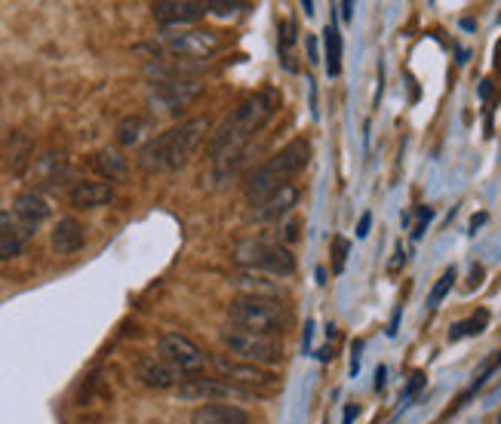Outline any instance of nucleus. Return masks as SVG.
<instances>
[{
	"mask_svg": "<svg viewBox=\"0 0 501 424\" xmlns=\"http://www.w3.org/2000/svg\"><path fill=\"white\" fill-rule=\"evenodd\" d=\"M274 108H277V96L271 90L253 92V96L243 99V102L216 126V133H212V139H210L212 160L225 163V160H231L234 154H240V151L246 148V142L255 135V129L268 124Z\"/></svg>",
	"mask_w": 501,
	"mask_h": 424,
	"instance_id": "obj_1",
	"label": "nucleus"
},
{
	"mask_svg": "<svg viewBox=\"0 0 501 424\" xmlns=\"http://www.w3.org/2000/svg\"><path fill=\"white\" fill-rule=\"evenodd\" d=\"M210 133V120L206 117H191L185 124L167 129L163 135L148 142L139 154V167L145 172H163V169H182L185 163L194 157L200 142Z\"/></svg>",
	"mask_w": 501,
	"mask_h": 424,
	"instance_id": "obj_2",
	"label": "nucleus"
},
{
	"mask_svg": "<svg viewBox=\"0 0 501 424\" xmlns=\"http://www.w3.org/2000/svg\"><path fill=\"white\" fill-rule=\"evenodd\" d=\"M307 160H311V145H307L305 139H296V142H289L286 148H281L274 157H271V160H264L259 169L249 172V178H246L249 203L253 206L262 203L271 191H277L281 185L292 182V176L302 172L307 167Z\"/></svg>",
	"mask_w": 501,
	"mask_h": 424,
	"instance_id": "obj_3",
	"label": "nucleus"
},
{
	"mask_svg": "<svg viewBox=\"0 0 501 424\" xmlns=\"http://www.w3.org/2000/svg\"><path fill=\"white\" fill-rule=\"evenodd\" d=\"M228 320H231V326L281 339V333L289 326V307L283 305V299L238 296L228 305Z\"/></svg>",
	"mask_w": 501,
	"mask_h": 424,
	"instance_id": "obj_4",
	"label": "nucleus"
},
{
	"mask_svg": "<svg viewBox=\"0 0 501 424\" xmlns=\"http://www.w3.org/2000/svg\"><path fill=\"white\" fill-rule=\"evenodd\" d=\"M234 262L243 264L246 271L268 277H289L296 271V255L281 240H268V237H249L234 247Z\"/></svg>",
	"mask_w": 501,
	"mask_h": 424,
	"instance_id": "obj_5",
	"label": "nucleus"
},
{
	"mask_svg": "<svg viewBox=\"0 0 501 424\" xmlns=\"http://www.w3.org/2000/svg\"><path fill=\"white\" fill-rule=\"evenodd\" d=\"M219 339L234 360L264 366V369H268V366H277L286 357L281 339H274V335H262V333H249V329L231 326V323L219 329Z\"/></svg>",
	"mask_w": 501,
	"mask_h": 424,
	"instance_id": "obj_6",
	"label": "nucleus"
},
{
	"mask_svg": "<svg viewBox=\"0 0 501 424\" xmlns=\"http://www.w3.org/2000/svg\"><path fill=\"white\" fill-rule=\"evenodd\" d=\"M157 350H160L163 360H167L169 366H176L182 376H197V372H203L206 366L212 363L210 357L203 354V348H200V344H194L191 339H185V335H178V333L160 335Z\"/></svg>",
	"mask_w": 501,
	"mask_h": 424,
	"instance_id": "obj_7",
	"label": "nucleus"
},
{
	"mask_svg": "<svg viewBox=\"0 0 501 424\" xmlns=\"http://www.w3.org/2000/svg\"><path fill=\"white\" fill-rule=\"evenodd\" d=\"M160 43L169 49V53H176L178 59H206V56H212L219 49V38L212 31H206V28H191V31H163L160 34Z\"/></svg>",
	"mask_w": 501,
	"mask_h": 424,
	"instance_id": "obj_8",
	"label": "nucleus"
},
{
	"mask_svg": "<svg viewBox=\"0 0 501 424\" xmlns=\"http://www.w3.org/2000/svg\"><path fill=\"white\" fill-rule=\"evenodd\" d=\"M182 400H197V403H221V400H249L253 394L243 387L225 382V378H191L176 387Z\"/></svg>",
	"mask_w": 501,
	"mask_h": 424,
	"instance_id": "obj_9",
	"label": "nucleus"
},
{
	"mask_svg": "<svg viewBox=\"0 0 501 424\" xmlns=\"http://www.w3.org/2000/svg\"><path fill=\"white\" fill-rule=\"evenodd\" d=\"M212 369H216L225 382H231L238 387H271V385H277V376L271 369L234 360V357H212Z\"/></svg>",
	"mask_w": 501,
	"mask_h": 424,
	"instance_id": "obj_10",
	"label": "nucleus"
},
{
	"mask_svg": "<svg viewBox=\"0 0 501 424\" xmlns=\"http://www.w3.org/2000/svg\"><path fill=\"white\" fill-rule=\"evenodd\" d=\"M203 92L200 81H163L151 86V105L157 111L178 114L182 108H188L194 99Z\"/></svg>",
	"mask_w": 501,
	"mask_h": 424,
	"instance_id": "obj_11",
	"label": "nucleus"
},
{
	"mask_svg": "<svg viewBox=\"0 0 501 424\" xmlns=\"http://www.w3.org/2000/svg\"><path fill=\"white\" fill-rule=\"evenodd\" d=\"M135 378L145 387H154V391H173V387L182 385V372H178L176 366H169L160 354L142 357V360L135 363Z\"/></svg>",
	"mask_w": 501,
	"mask_h": 424,
	"instance_id": "obj_12",
	"label": "nucleus"
},
{
	"mask_svg": "<svg viewBox=\"0 0 501 424\" xmlns=\"http://www.w3.org/2000/svg\"><path fill=\"white\" fill-rule=\"evenodd\" d=\"M206 13H210V6L200 4V0H160V4L151 6V16L160 25H194Z\"/></svg>",
	"mask_w": 501,
	"mask_h": 424,
	"instance_id": "obj_13",
	"label": "nucleus"
},
{
	"mask_svg": "<svg viewBox=\"0 0 501 424\" xmlns=\"http://www.w3.org/2000/svg\"><path fill=\"white\" fill-rule=\"evenodd\" d=\"M296 203H298V185H296V182H286V185H281L277 191H271L268 197L262 200V203L253 206V219H255V221L283 219V215L289 212Z\"/></svg>",
	"mask_w": 501,
	"mask_h": 424,
	"instance_id": "obj_14",
	"label": "nucleus"
},
{
	"mask_svg": "<svg viewBox=\"0 0 501 424\" xmlns=\"http://www.w3.org/2000/svg\"><path fill=\"white\" fill-rule=\"evenodd\" d=\"M83 243H87V231H83V225L77 219H65L56 221L53 234H49V247H53L56 255H74L77 249H83Z\"/></svg>",
	"mask_w": 501,
	"mask_h": 424,
	"instance_id": "obj_15",
	"label": "nucleus"
},
{
	"mask_svg": "<svg viewBox=\"0 0 501 424\" xmlns=\"http://www.w3.org/2000/svg\"><path fill=\"white\" fill-rule=\"evenodd\" d=\"M68 200L74 210H102V206H108L114 200V188L108 182H92V178H87V182H77L71 188Z\"/></svg>",
	"mask_w": 501,
	"mask_h": 424,
	"instance_id": "obj_16",
	"label": "nucleus"
},
{
	"mask_svg": "<svg viewBox=\"0 0 501 424\" xmlns=\"http://www.w3.org/2000/svg\"><path fill=\"white\" fill-rule=\"evenodd\" d=\"M34 231H28V228L10 210H0V258H4V262L22 253L25 240Z\"/></svg>",
	"mask_w": 501,
	"mask_h": 424,
	"instance_id": "obj_17",
	"label": "nucleus"
},
{
	"mask_svg": "<svg viewBox=\"0 0 501 424\" xmlns=\"http://www.w3.org/2000/svg\"><path fill=\"white\" fill-rule=\"evenodd\" d=\"M13 215L22 221L28 231H34V228L49 215V203L40 191H22L16 200H13Z\"/></svg>",
	"mask_w": 501,
	"mask_h": 424,
	"instance_id": "obj_18",
	"label": "nucleus"
},
{
	"mask_svg": "<svg viewBox=\"0 0 501 424\" xmlns=\"http://www.w3.org/2000/svg\"><path fill=\"white\" fill-rule=\"evenodd\" d=\"M191 424H253L246 409L231 403H206L197 406L191 415Z\"/></svg>",
	"mask_w": 501,
	"mask_h": 424,
	"instance_id": "obj_19",
	"label": "nucleus"
},
{
	"mask_svg": "<svg viewBox=\"0 0 501 424\" xmlns=\"http://www.w3.org/2000/svg\"><path fill=\"white\" fill-rule=\"evenodd\" d=\"M92 169L102 178H108V182H124L126 178V160L120 157V151H114V148H99L96 154H92Z\"/></svg>",
	"mask_w": 501,
	"mask_h": 424,
	"instance_id": "obj_20",
	"label": "nucleus"
},
{
	"mask_svg": "<svg viewBox=\"0 0 501 424\" xmlns=\"http://www.w3.org/2000/svg\"><path fill=\"white\" fill-rule=\"evenodd\" d=\"M234 286H240L243 296H268V299H283V290L274 283V280H268V274H255V271H249V274H234L231 277Z\"/></svg>",
	"mask_w": 501,
	"mask_h": 424,
	"instance_id": "obj_21",
	"label": "nucleus"
},
{
	"mask_svg": "<svg viewBox=\"0 0 501 424\" xmlns=\"http://www.w3.org/2000/svg\"><path fill=\"white\" fill-rule=\"evenodd\" d=\"M145 133H148V120L139 117V114H130V117H124L117 124V129H114V139L124 148H135L145 142Z\"/></svg>",
	"mask_w": 501,
	"mask_h": 424,
	"instance_id": "obj_22",
	"label": "nucleus"
},
{
	"mask_svg": "<svg viewBox=\"0 0 501 424\" xmlns=\"http://www.w3.org/2000/svg\"><path fill=\"white\" fill-rule=\"evenodd\" d=\"M324 43H326V71L329 77H335L341 71V38H339V28L329 25L324 31Z\"/></svg>",
	"mask_w": 501,
	"mask_h": 424,
	"instance_id": "obj_23",
	"label": "nucleus"
},
{
	"mask_svg": "<svg viewBox=\"0 0 501 424\" xmlns=\"http://www.w3.org/2000/svg\"><path fill=\"white\" fill-rule=\"evenodd\" d=\"M486 323H489V314H486V311H477L474 317H468V320L455 323L453 333H449V339L458 342V339H471V335H479V333H483V329H486Z\"/></svg>",
	"mask_w": 501,
	"mask_h": 424,
	"instance_id": "obj_24",
	"label": "nucleus"
},
{
	"mask_svg": "<svg viewBox=\"0 0 501 424\" xmlns=\"http://www.w3.org/2000/svg\"><path fill=\"white\" fill-rule=\"evenodd\" d=\"M453 280H455V268H446V274L436 280V286L431 290V296H428V307H440V301L449 296V290H453Z\"/></svg>",
	"mask_w": 501,
	"mask_h": 424,
	"instance_id": "obj_25",
	"label": "nucleus"
},
{
	"mask_svg": "<svg viewBox=\"0 0 501 424\" xmlns=\"http://www.w3.org/2000/svg\"><path fill=\"white\" fill-rule=\"evenodd\" d=\"M345 255H348V240H341V237H335V243H333L335 271H341V268H345Z\"/></svg>",
	"mask_w": 501,
	"mask_h": 424,
	"instance_id": "obj_26",
	"label": "nucleus"
},
{
	"mask_svg": "<svg viewBox=\"0 0 501 424\" xmlns=\"http://www.w3.org/2000/svg\"><path fill=\"white\" fill-rule=\"evenodd\" d=\"M431 215H434V212L428 210V206H425V210L419 212V225H415V231H412V237H415V240H419V237L425 234V228H428V221H431Z\"/></svg>",
	"mask_w": 501,
	"mask_h": 424,
	"instance_id": "obj_27",
	"label": "nucleus"
},
{
	"mask_svg": "<svg viewBox=\"0 0 501 424\" xmlns=\"http://www.w3.org/2000/svg\"><path fill=\"white\" fill-rule=\"evenodd\" d=\"M206 6H210V13H219V16H228V13L240 10L238 4H219V0H216V4H206Z\"/></svg>",
	"mask_w": 501,
	"mask_h": 424,
	"instance_id": "obj_28",
	"label": "nucleus"
},
{
	"mask_svg": "<svg viewBox=\"0 0 501 424\" xmlns=\"http://www.w3.org/2000/svg\"><path fill=\"white\" fill-rule=\"evenodd\" d=\"M421 387H425V376H421V372H415V376H412V385L406 387L403 397H412V394H415V391H421Z\"/></svg>",
	"mask_w": 501,
	"mask_h": 424,
	"instance_id": "obj_29",
	"label": "nucleus"
},
{
	"mask_svg": "<svg viewBox=\"0 0 501 424\" xmlns=\"http://www.w3.org/2000/svg\"><path fill=\"white\" fill-rule=\"evenodd\" d=\"M369 225H372V215H369V212H363L360 225H357V237H367V234H369Z\"/></svg>",
	"mask_w": 501,
	"mask_h": 424,
	"instance_id": "obj_30",
	"label": "nucleus"
},
{
	"mask_svg": "<svg viewBox=\"0 0 501 424\" xmlns=\"http://www.w3.org/2000/svg\"><path fill=\"white\" fill-rule=\"evenodd\" d=\"M483 221H486V212H479V215H474V221H471V234H474V231H477V228H479V225H483Z\"/></svg>",
	"mask_w": 501,
	"mask_h": 424,
	"instance_id": "obj_31",
	"label": "nucleus"
},
{
	"mask_svg": "<svg viewBox=\"0 0 501 424\" xmlns=\"http://www.w3.org/2000/svg\"><path fill=\"white\" fill-rule=\"evenodd\" d=\"M341 16H345V19L354 16V4H341Z\"/></svg>",
	"mask_w": 501,
	"mask_h": 424,
	"instance_id": "obj_32",
	"label": "nucleus"
},
{
	"mask_svg": "<svg viewBox=\"0 0 501 424\" xmlns=\"http://www.w3.org/2000/svg\"><path fill=\"white\" fill-rule=\"evenodd\" d=\"M307 56H311V62H317V47H314V40H307Z\"/></svg>",
	"mask_w": 501,
	"mask_h": 424,
	"instance_id": "obj_33",
	"label": "nucleus"
},
{
	"mask_svg": "<svg viewBox=\"0 0 501 424\" xmlns=\"http://www.w3.org/2000/svg\"><path fill=\"white\" fill-rule=\"evenodd\" d=\"M397 255H403V249H397ZM400 262H403V258H393V262H391V271H397Z\"/></svg>",
	"mask_w": 501,
	"mask_h": 424,
	"instance_id": "obj_34",
	"label": "nucleus"
},
{
	"mask_svg": "<svg viewBox=\"0 0 501 424\" xmlns=\"http://www.w3.org/2000/svg\"><path fill=\"white\" fill-rule=\"evenodd\" d=\"M354 415H357V406H350V409H348V412H345V421L350 424V419H354Z\"/></svg>",
	"mask_w": 501,
	"mask_h": 424,
	"instance_id": "obj_35",
	"label": "nucleus"
},
{
	"mask_svg": "<svg viewBox=\"0 0 501 424\" xmlns=\"http://www.w3.org/2000/svg\"><path fill=\"white\" fill-rule=\"evenodd\" d=\"M496 424H501V412H498V415H496Z\"/></svg>",
	"mask_w": 501,
	"mask_h": 424,
	"instance_id": "obj_36",
	"label": "nucleus"
}]
</instances>
